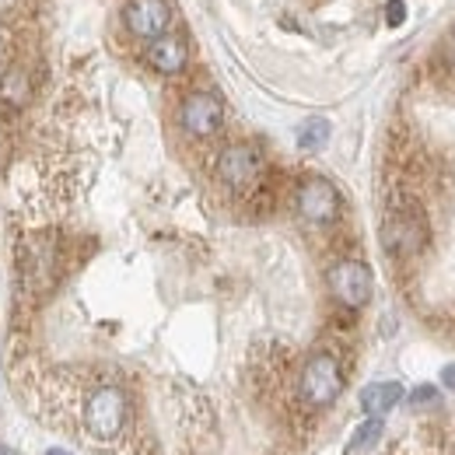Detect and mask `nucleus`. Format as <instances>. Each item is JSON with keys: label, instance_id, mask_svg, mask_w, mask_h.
Returning a JSON list of instances; mask_svg holds the SVG:
<instances>
[{"label": "nucleus", "instance_id": "nucleus-1", "mask_svg": "<svg viewBox=\"0 0 455 455\" xmlns=\"http://www.w3.org/2000/svg\"><path fill=\"white\" fill-rule=\"evenodd\" d=\"M81 420H84V431L92 442H102L109 445L116 438H123L126 424H130V396L123 386H99L92 389L84 399V410H81Z\"/></svg>", "mask_w": 455, "mask_h": 455}, {"label": "nucleus", "instance_id": "nucleus-2", "mask_svg": "<svg viewBox=\"0 0 455 455\" xmlns=\"http://www.w3.org/2000/svg\"><path fill=\"white\" fill-rule=\"evenodd\" d=\"M343 393V364L333 350H315L298 379V396L305 399L312 410H323L337 403Z\"/></svg>", "mask_w": 455, "mask_h": 455}, {"label": "nucleus", "instance_id": "nucleus-3", "mask_svg": "<svg viewBox=\"0 0 455 455\" xmlns=\"http://www.w3.org/2000/svg\"><path fill=\"white\" fill-rule=\"evenodd\" d=\"M424 238H427V221L413 204H403V207L389 211V218L382 225V245L393 259L417 256L424 249Z\"/></svg>", "mask_w": 455, "mask_h": 455}, {"label": "nucleus", "instance_id": "nucleus-4", "mask_svg": "<svg viewBox=\"0 0 455 455\" xmlns=\"http://www.w3.org/2000/svg\"><path fill=\"white\" fill-rule=\"evenodd\" d=\"M218 179L231 193H252L263 179V158L252 144H228L218 155Z\"/></svg>", "mask_w": 455, "mask_h": 455}, {"label": "nucleus", "instance_id": "nucleus-5", "mask_svg": "<svg viewBox=\"0 0 455 455\" xmlns=\"http://www.w3.org/2000/svg\"><path fill=\"white\" fill-rule=\"evenodd\" d=\"M294 207H298L301 221H308V225H333V221L340 218L343 204H340L337 186H333L330 179L312 175V179H305V182L298 186Z\"/></svg>", "mask_w": 455, "mask_h": 455}, {"label": "nucleus", "instance_id": "nucleus-6", "mask_svg": "<svg viewBox=\"0 0 455 455\" xmlns=\"http://www.w3.org/2000/svg\"><path fill=\"white\" fill-rule=\"evenodd\" d=\"M326 281H330L333 298L340 305H347V308H364L371 301V291H375L371 270L361 259H340V263H333Z\"/></svg>", "mask_w": 455, "mask_h": 455}, {"label": "nucleus", "instance_id": "nucleus-7", "mask_svg": "<svg viewBox=\"0 0 455 455\" xmlns=\"http://www.w3.org/2000/svg\"><path fill=\"white\" fill-rule=\"evenodd\" d=\"M179 123H182V130H186L189 137L207 140V137H214V133L221 130V123H225V106H221L211 92H193V95H186V102H182V109H179Z\"/></svg>", "mask_w": 455, "mask_h": 455}, {"label": "nucleus", "instance_id": "nucleus-8", "mask_svg": "<svg viewBox=\"0 0 455 455\" xmlns=\"http://www.w3.org/2000/svg\"><path fill=\"white\" fill-rule=\"evenodd\" d=\"M123 21L137 39H158L172 25V7L165 0H130L123 7Z\"/></svg>", "mask_w": 455, "mask_h": 455}, {"label": "nucleus", "instance_id": "nucleus-9", "mask_svg": "<svg viewBox=\"0 0 455 455\" xmlns=\"http://www.w3.org/2000/svg\"><path fill=\"white\" fill-rule=\"evenodd\" d=\"M36 95V77L21 67V63H11L4 74H0V106L7 109H25Z\"/></svg>", "mask_w": 455, "mask_h": 455}, {"label": "nucleus", "instance_id": "nucleus-10", "mask_svg": "<svg viewBox=\"0 0 455 455\" xmlns=\"http://www.w3.org/2000/svg\"><path fill=\"white\" fill-rule=\"evenodd\" d=\"M186 60H189V50H186V43L179 36H158L148 46V63L158 74H179L186 67Z\"/></svg>", "mask_w": 455, "mask_h": 455}, {"label": "nucleus", "instance_id": "nucleus-11", "mask_svg": "<svg viewBox=\"0 0 455 455\" xmlns=\"http://www.w3.org/2000/svg\"><path fill=\"white\" fill-rule=\"evenodd\" d=\"M399 399H403V386L399 382H371L361 393V410L371 413V417H382V413H389L396 406Z\"/></svg>", "mask_w": 455, "mask_h": 455}, {"label": "nucleus", "instance_id": "nucleus-12", "mask_svg": "<svg viewBox=\"0 0 455 455\" xmlns=\"http://www.w3.org/2000/svg\"><path fill=\"white\" fill-rule=\"evenodd\" d=\"M326 140H330V123H326V119H308V123L298 130V148H301V151H319Z\"/></svg>", "mask_w": 455, "mask_h": 455}, {"label": "nucleus", "instance_id": "nucleus-13", "mask_svg": "<svg viewBox=\"0 0 455 455\" xmlns=\"http://www.w3.org/2000/svg\"><path fill=\"white\" fill-rule=\"evenodd\" d=\"M382 431H386L382 417H371L368 424H361V427L354 431V438H350V452H364V449H371V445L382 438Z\"/></svg>", "mask_w": 455, "mask_h": 455}, {"label": "nucleus", "instance_id": "nucleus-14", "mask_svg": "<svg viewBox=\"0 0 455 455\" xmlns=\"http://www.w3.org/2000/svg\"><path fill=\"white\" fill-rule=\"evenodd\" d=\"M403 18H406L403 0H389V4H386V21H389V25H403Z\"/></svg>", "mask_w": 455, "mask_h": 455}, {"label": "nucleus", "instance_id": "nucleus-15", "mask_svg": "<svg viewBox=\"0 0 455 455\" xmlns=\"http://www.w3.org/2000/svg\"><path fill=\"white\" fill-rule=\"evenodd\" d=\"M435 399H438V393H435L431 386H420V389L413 393V406H417V403H435Z\"/></svg>", "mask_w": 455, "mask_h": 455}, {"label": "nucleus", "instance_id": "nucleus-16", "mask_svg": "<svg viewBox=\"0 0 455 455\" xmlns=\"http://www.w3.org/2000/svg\"><path fill=\"white\" fill-rule=\"evenodd\" d=\"M442 382H445V389H452L455 393V364H449V368L442 371Z\"/></svg>", "mask_w": 455, "mask_h": 455}, {"label": "nucleus", "instance_id": "nucleus-17", "mask_svg": "<svg viewBox=\"0 0 455 455\" xmlns=\"http://www.w3.org/2000/svg\"><path fill=\"white\" fill-rule=\"evenodd\" d=\"M46 455H67V452H60V449H53V452H46Z\"/></svg>", "mask_w": 455, "mask_h": 455}]
</instances>
